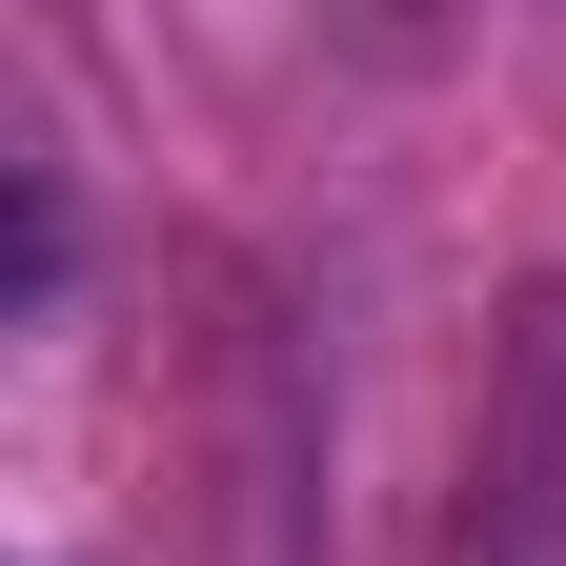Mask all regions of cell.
Returning <instances> with one entry per match:
<instances>
[{"label": "cell", "instance_id": "6da1fadb", "mask_svg": "<svg viewBox=\"0 0 566 566\" xmlns=\"http://www.w3.org/2000/svg\"><path fill=\"white\" fill-rule=\"evenodd\" d=\"M446 566H566V283L506 304V365H485V446H465Z\"/></svg>", "mask_w": 566, "mask_h": 566}]
</instances>
